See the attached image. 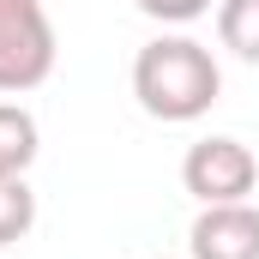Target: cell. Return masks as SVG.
<instances>
[{
    "mask_svg": "<svg viewBox=\"0 0 259 259\" xmlns=\"http://www.w3.org/2000/svg\"><path fill=\"white\" fill-rule=\"evenodd\" d=\"M187 253L193 259H259V211L247 199L199 205L193 229H187Z\"/></svg>",
    "mask_w": 259,
    "mask_h": 259,
    "instance_id": "277c9868",
    "label": "cell"
},
{
    "mask_svg": "<svg viewBox=\"0 0 259 259\" xmlns=\"http://www.w3.org/2000/svg\"><path fill=\"white\" fill-rule=\"evenodd\" d=\"M223 91L211 49L193 36H157L133 61V97L151 121H199Z\"/></svg>",
    "mask_w": 259,
    "mask_h": 259,
    "instance_id": "6da1fadb",
    "label": "cell"
},
{
    "mask_svg": "<svg viewBox=\"0 0 259 259\" xmlns=\"http://www.w3.org/2000/svg\"><path fill=\"white\" fill-rule=\"evenodd\" d=\"M217 36L229 55L259 66V0H217Z\"/></svg>",
    "mask_w": 259,
    "mask_h": 259,
    "instance_id": "8992f818",
    "label": "cell"
},
{
    "mask_svg": "<svg viewBox=\"0 0 259 259\" xmlns=\"http://www.w3.org/2000/svg\"><path fill=\"white\" fill-rule=\"evenodd\" d=\"M36 115L18 103H0V175H24L36 163Z\"/></svg>",
    "mask_w": 259,
    "mask_h": 259,
    "instance_id": "5b68a950",
    "label": "cell"
},
{
    "mask_svg": "<svg viewBox=\"0 0 259 259\" xmlns=\"http://www.w3.org/2000/svg\"><path fill=\"white\" fill-rule=\"evenodd\" d=\"M181 181H187V193L199 205H235V199L253 193L259 181V163L253 151L241 145V139H199L193 151H187V163H181Z\"/></svg>",
    "mask_w": 259,
    "mask_h": 259,
    "instance_id": "3957f363",
    "label": "cell"
},
{
    "mask_svg": "<svg viewBox=\"0 0 259 259\" xmlns=\"http://www.w3.org/2000/svg\"><path fill=\"white\" fill-rule=\"evenodd\" d=\"M30 223H36V193H30V181H24V175H0V247L24 241Z\"/></svg>",
    "mask_w": 259,
    "mask_h": 259,
    "instance_id": "52a82bcc",
    "label": "cell"
},
{
    "mask_svg": "<svg viewBox=\"0 0 259 259\" xmlns=\"http://www.w3.org/2000/svg\"><path fill=\"white\" fill-rule=\"evenodd\" d=\"M55 72V24L42 0H0V91H36Z\"/></svg>",
    "mask_w": 259,
    "mask_h": 259,
    "instance_id": "7a4b0ae2",
    "label": "cell"
},
{
    "mask_svg": "<svg viewBox=\"0 0 259 259\" xmlns=\"http://www.w3.org/2000/svg\"><path fill=\"white\" fill-rule=\"evenodd\" d=\"M145 18H157V24H193L211 12V0H133Z\"/></svg>",
    "mask_w": 259,
    "mask_h": 259,
    "instance_id": "ba28073f",
    "label": "cell"
}]
</instances>
